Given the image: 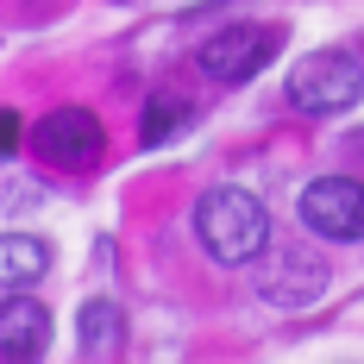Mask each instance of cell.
I'll list each match as a JSON object with an SVG mask.
<instances>
[{"label": "cell", "instance_id": "6da1fadb", "mask_svg": "<svg viewBox=\"0 0 364 364\" xmlns=\"http://www.w3.org/2000/svg\"><path fill=\"white\" fill-rule=\"evenodd\" d=\"M195 239H201V252L214 257V264H257L264 245H270V214H264V201L245 195V188H208L201 201H195Z\"/></svg>", "mask_w": 364, "mask_h": 364}, {"label": "cell", "instance_id": "7a4b0ae2", "mask_svg": "<svg viewBox=\"0 0 364 364\" xmlns=\"http://www.w3.org/2000/svg\"><path fill=\"white\" fill-rule=\"evenodd\" d=\"M358 101H364V63L346 50H314L289 70V107L308 119H333Z\"/></svg>", "mask_w": 364, "mask_h": 364}, {"label": "cell", "instance_id": "3957f363", "mask_svg": "<svg viewBox=\"0 0 364 364\" xmlns=\"http://www.w3.org/2000/svg\"><path fill=\"white\" fill-rule=\"evenodd\" d=\"M101 145H107V139H101V119L88 107H50L32 126V151L50 170H70V176L95 170V164H101Z\"/></svg>", "mask_w": 364, "mask_h": 364}, {"label": "cell", "instance_id": "277c9868", "mask_svg": "<svg viewBox=\"0 0 364 364\" xmlns=\"http://www.w3.org/2000/svg\"><path fill=\"white\" fill-rule=\"evenodd\" d=\"M295 214H301L308 232L352 245V239H364V182H352V176H321V182H308V188H301V201H295Z\"/></svg>", "mask_w": 364, "mask_h": 364}, {"label": "cell", "instance_id": "5b68a950", "mask_svg": "<svg viewBox=\"0 0 364 364\" xmlns=\"http://www.w3.org/2000/svg\"><path fill=\"white\" fill-rule=\"evenodd\" d=\"M270 50H277L270 26H226V32H214L195 50V70L208 75V82H220V88H232V82H252L270 63Z\"/></svg>", "mask_w": 364, "mask_h": 364}, {"label": "cell", "instance_id": "8992f818", "mask_svg": "<svg viewBox=\"0 0 364 364\" xmlns=\"http://www.w3.org/2000/svg\"><path fill=\"white\" fill-rule=\"evenodd\" d=\"M327 289V264L321 257H301V252H277L264 270H257V295L270 301V308H283V314H295V308H308L314 295Z\"/></svg>", "mask_w": 364, "mask_h": 364}, {"label": "cell", "instance_id": "52a82bcc", "mask_svg": "<svg viewBox=\"0 0 364 364\" xmlns=\"http://www.w3.org/2000/svg\"><path fill=\"white\" fill-rule=\"evenodd\" d=\"M50 346V308L38 295H0V358H38Z\"/></svg>", "mask_w": 364, "mask_h": 364}, {"label": "cell", "instance_id": "ba28073f", "mask_svg": "<svg viewBox=\"0 0 364 364\" xmlns=\"http://www.w3.org/2000/svg\"><path fill=\"white\" fill-rule=\"evenodd\" d=\"M75 346H82V358H119V346H126V314H119V301H107V295L82 301V314H75Z\"/></svg>", "mask_w": 364, "mask_h": 364}, {"label": "cell", "instance_id": "9c48e42d", "mask_svg": "<svg viewBox=\"0 0 364 364\" xmlns=\"http://www.w3.org/2000/svg\"><path fill=\"white\" fill-rule=\"evenodd\" d=\"M44 270H50V245L38 232H0V295L44 283Z\"/></svg>", "mask_w": 364, "mask_h": 364}, {"label": "cell", "instance_id": "30bf717a", "mask_svg": "<svg viewBox=\"0 0 364 364\" xmlns=\"http://www.w3.org/2000/svg\"><path fill=\"white\" fill-rule=\"evenodd\" d=\"M182 126H188V101L164 95V101H151V107H145V119H139V139H145V145H170Z\"/></svg>", "mask_w": 364, "mask_h": 364}, {"label": "cell", "instance_id": "8fae6325", "mask_svg": "<svg viewBox=\"0 0 364 364\" xmlns=\"http://www.w3.org/2000/svg\"><path fill=\"white\" fill-rule=\"evenodd\" d=\"M13 145H19V119H13V107H0V157Z\"/></svg>", "mask_w": 364, "mask_h": 364}]
</instances>
